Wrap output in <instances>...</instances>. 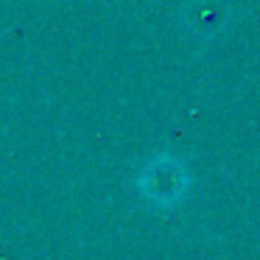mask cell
Returning <instances> with one entry per match:
<instances>
[{
  "instance_id": "cell-1",
  "label": "cell",
  "mask_w": 260,
  "mask_h": 260,
  "mask_svg": "<svg viewBox=\"0 0 260 260\" xmlns=\"http://www.w3.org/2000/svg\"><path fill=\"white\" fill-rule=\"evenodd\" d=\"M185 168L171 157H157L143 168L140 174V190L146 199L157 204H174L185 190Z\"/></svg>"
},
{
  "instance_id": "cell-2",
  "label": "cell",
  "mask_w": 260,
  "mask_h": 260,
  "mask_svg": "<svg viewBox=\"0 0 260 260\" xmlns=\"http://www.w3.org/2000/svg\"><path fill=\"white\" fill-rule=\"evenodd\" d=\"M230 14L232 9L226 0H187L185 12H182V23L193 37L210 40L230 23Z\"/></svg>"
}]
</instances>
